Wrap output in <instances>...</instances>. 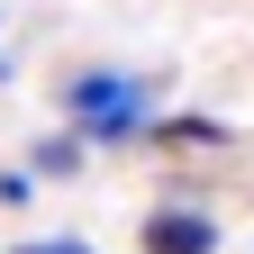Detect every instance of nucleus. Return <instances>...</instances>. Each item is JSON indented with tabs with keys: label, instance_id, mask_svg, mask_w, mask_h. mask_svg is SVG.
Here are the masks:
<instances>
[{
	"label": "nucleus",
	"instance_id": "f257e3e1",
	"mask_svg": "<svg viewBox=\"0 0 254 254\" xmlns=\"http://www.w3.org/2000/svg\"><path fill=\"white\" fill-rule=\"evenodd\" d=\"M164 100H154L145 73H127V64H82L73 82H64V127L91 145V154H118V145H145Z\"/></svg>",
	"mask_w": 254,
	"mask_h": 254
},
{
	"label": "nucleus",
	"instance_id": "f03ea898",
	"mask_svg": "<svg viewBox=\"0 0 254 254\" xmlns=\"http://www.w3.org/2000/svg\"><path fill=\"white\" fill-rule=\"evenodd\" d=\"M145 254H218V218L190 209V200L145 209Z\"/></svg>",
	"mask_w": 254,
	"mask_h": 254
},
{
	"label": "nucleus",
	"instance_id": "7ed1b4c3",
	"mask_svg": "<svg viewBox=\"0 0 254 254\" xmlns=\"http://www.w3.org/2000/svg\"><path fill=\"white\" fill-rule=\"evenodd\" d=\"M145 145H154V154H218V145H227V118H200V109H164Z\"/></svg>",
	"mask_w": 254,
	"mask_h": 254
},
{
	"label": "nucleus",
	"instance_id": "20e7f679",
	"mask_svg": "<svg viewBox=\"0 0 254 254\" xmlns=\"http://www.w3.org/2000/svg\"><path fill=\"white\" fill-rule=\"evenodd\" d=\"M82 164H91V145L73 136V127L37 136V154H27V173H46V182H82Z\"/></svg>",
	"mask_w": 254,
	"mask_h": 254
},
{
	"label": "nucleus",
	"instance_id": "39448f33",
	"mask_svg": "<svg viewBox=\"0 0 254 254\" xmlns=\"http://www.w3.org/2000/svg\"><path fill=\"white\" fill-rule=\"evenodd\" d=\"M27 190H37V173H27V164H18V173H0V209H27Z\"/></svg>",
	"mask_w": 254,
	"mask_h": 254
},
{
	"label": "nucleus",
	"instance_id": "423d86ee",
	"mask_svg": "<svg viewBox=\"0 0 254 254\" xmlns=\"http://www.w3.org/2000/svg\"><path fill=\"white\" fill-rule=\"evenodd\" d=\"M9 254H91L82 236H27V245H9Z\"/></svg>",
	"mask_w": 254,
	"mask_h": 254
}]
</instances>
